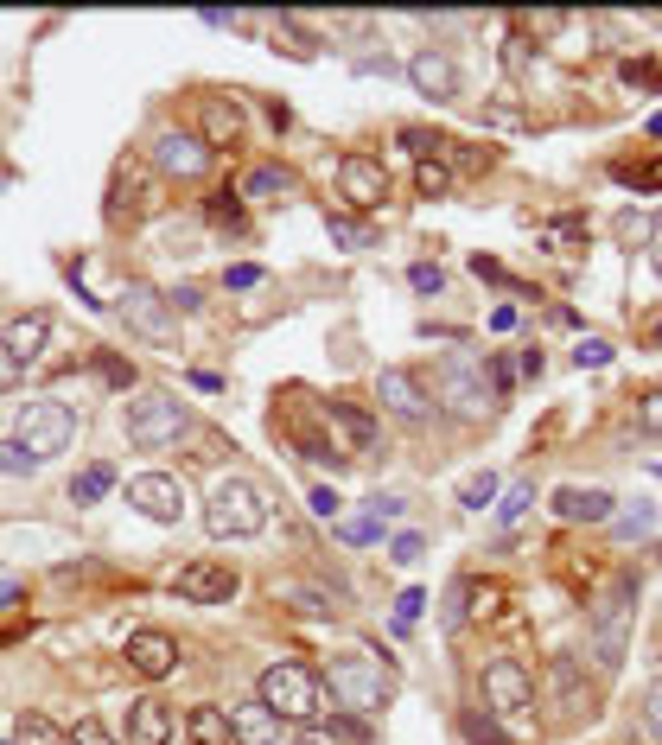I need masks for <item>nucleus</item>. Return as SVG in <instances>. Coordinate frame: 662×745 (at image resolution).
Masks as SVG:
<instances>
[{
    "label": "nucleus",
    "instance_id": "nucleus-1",
    "mask_svg": "<svg viewBox=\"0 0 662 745\" xmlns=\"http://www.w3.org/2000/svg\"><path fill=\"white\" fill-rule=\"evenodd\" d=\"M255 701L268 707L281 726H287V720L306 726V720H319V707H325V682H319L306 663H268V669H261Z\"/></svg>",
    "mask_w": 662,
    "mask_h": 745
},
{
    "label": "nucleus",
    "instance_id": "nucleus-2",
    "mask_svg": "<svg viewBox=\"0 0 662 745\" xmlns=\"http://www.w3.org/2000/svg\"><path fill=\"white\" fill-rule=\"evenodd\" d=\"M631 612H637V580H612L586 612V644H592V663L599 669H618L624 663V644H631Z\"/></svg>",
    "mask_w": 662,
    "mask_h": 745
},
{
    "label": "nucleus",
    "instance_id": "nucleus-3",
    "mask_svg": "<svg viewBox=\"0 0 662 745\" xmlns=\"http://www.w3.org/2000/svg\"><path fill=\"white\" fill-rule=\"evenodd\" d=\"M204 529H211L217 542H249V535L268 529V497H261L249 478H223L211 491V504H204Z\"/></svg>",
    "mask_w": 662,
    "mask_h": 745
},
{
    "label": "nucleus",
    "instance_id": "nucleus-4",
    "mask_svg": "<svg viewBox=\"0 0 662 745\" xmlns=\"http://www.w3.org/2000/svg\"><path fill=\"white\" fill-rule=\"evenodd\" d=\"M13 440L26 446L32 459H58L64 446L77 440V414L71 402H58V395H39V402H20V421H13Z\"/></svg>",
    "mask_w": 662,
    "mask_h": 745
},
{
    "label": "nucleus",
    "instance_id": "nucleus-5",
    "mask_svg": "<svg viewBox=\"0 0 662 745\" xmlns=\"http://www.w3.org/2000/svg\"><path fill=\"white\" fill-rule=\"evenodd\" d=\"M185 433V402L172 389H141L128 402V440L141 446V453H160Z\"/></svg>",
    "mask_w": 662,
    "mask_h": 745
},
{
    "label": "nucleus",
    "instance_id": "nucleus-6",
    "mask_svg": "<svg viewBox=\"0 0 662 745\" xmlns=\"http://www.w3.org/2000/svg\"><path fill=\"white\" fill-rule=\"evenodd\" d=\"M331 701L338 707H351V714H376L382 701H389V669L376 663V656H338V663H331Z\"/></svg>",
    "mask_w": 662,
    "mask_h": 745
},
{
    "label": "nucleus",
    "instance_id": "nucleus-7",
    "mask_svg": "<svg viewBox=\"0 0 662 745\" xmlns=\"http://www.w3.org/2000/svg\"><path fill=\"white\" fill-rule=\"evenodd\" d=\"M478 682H484V714H503V720L535 714V675L522 669L516 656H491Z\"/></svg>",
    "mask_w": 662,
    "mask_h": 745
},
{
    "label": "nucleus",
    "instance_id": "nucleus-8",
    "mask_svg": "<svg viewBox=\"0 0 662 745\" xmlns=\"http://www.w3.org/2000/svg\"><path fill=\"white\" fill-rule=\"evenodd\" d=\"M484 370H491V363L472 357V351H446V357H440V370H433V376H440V395H446L452 414H484V408H491Z\"/></svg>",
    "mask_w": 662,
    "mask_h": 745
},
{
    "label": "nucleus",
    "instance_id": "nucleus-9",
    "mask_svg": "<svg viewBox=\"0 0 662 745\" xmlns=\"http://www.w3.org/2000/svg\"><path fill=\"white\" fill-rule=\"evenodd\" d=\"M153 204H160V172L153 160H115V179H109V217H147Z\"/></svg>",
    "mask_w": 662,
    "mask_h": 745
},
{
    "label": "nucleus",
    "instance_id": "nucleus-10",
    "mask_svg": "<svg viewBox=\"0 0 662 745\" xmlns=\"http://www.w3.org/2000/svg\"><path fill=\"white\" fill-rule=\"evenodd\" d=\"M121 319H128L134 325V332H141L147 344H172V338H179V319H172V300H166V293H153L147 281H128V287H121Z\"/></svg>",
    "mask_w": 662,
    "mask_h": 745
},
{
    "label": "nucleus",
    "instance_id": "nucleus-11",
    "mask_svg": "<svg viewBox=\"0 0 662 745\" xmlns=\"http://www.w3.org/2000/svg\"><path fill=\"white\" fill-rule=\"evenodd\" d=\"M338 192L351 211H382V198H389V172H382V160H370V153H344L338 160Z\"/></svg>",
    "mask_w": 662,
    "mask_h": 745
},
{
    "label": "nucleus",
    "instance_id": "nucleus-12",
    "mask_svg": "<svg viewBox=\"0 0 662 745\" xmlns=\"http://www.w3.org/2000/svg\"><path fill=\"white\" fill-rule=\"evenodd\" d=\"M172 593L185 605H230L236 599V574L223 561H185L179 574H172Z\"/></svg>",
    "mask_w": 662,
    "mask_h": 745
},
{
    "label": "nucleus",
    "instance_id": "nucleus-13",
    "mask_svg": "<svg viewBox=\"0 0 662 745\" xmlns=\"http://www.w3.org/2000/svg\"><path fill=\"white\" fill-rule=\"evenodd\" d=\"M153 166L172 172V179H204V172H211V147H204V134L166 128L160 141H153Z\"/></svg>",
    "mask_w": 662,
    "mask_h": 745
},
{
    "label": "nucleus",
    "instance_id": "nucleus-14",
    "mask_svg": "<svg viewBox=\"0 0 662 745\" xmlns=\"http://www.w3.org/2000/svg\"><path fill=\"white\" fill-rule=\"evenodd\" d=\"M128 504L141 510L147 523H179L185 491H179V478H166V472H141V478H128Z\"/></svg>",
    "mask_w": 662,
    "mask_h": 745
},
{
    "label": "nucleus",
    "instance_id": "nucleus-15",
    "mask_svg": "<svg viewBox=\"0 0 662 745\" xmlns=\"http://www.w3.org/2000/svg\"><path fill=\"white\" fill-rule=\"evenodd\" d=\"M548 695H554V707H561L567 720L592 714V688H586L580 656H554V663H548Z\"/></svg>",
    "mask_w": 662,
    "mask_h": 745
},
{
    "label": "nucleus",
    "instance_id": "nucleus-16",
    "mask_svg": "<svg viewBox=\"0 0 662 745\" xmlns=\"http://www.w3.org/2000/svg\"><path fill=\"white\" fill-rule=\"evenodd\" d=\"M408 83L421 96H433V102H452V96H459V64H452L446 51L427 45V51H414V58H408Z\"/></svg>",
    "mask_w": 662,
    "mask_h": 745
},
{
    "label": "nucleus",
    "instance_id": "nucleus-17",
    "mask_svg": "<svg viewBox=\"0 0 662 745\" xmlns=\"http://www.w3.org/2000/svg\"><path fill=\"white\" fill-rule=\"evenodd\" d=\"M376 402L389 414H402V421H427V389L414 370H382L376 376Z\"/></svg>",
    "mask_w": 662,
    "mask_h": 745
},
{
    "label": "nucleus",
    "instance_id": "nucleus-18",
    "mask_svg": "<svg viewBox=\"0 0 662 745\" xmlns=\"http://www.w3.org/2000/svg\"><path fill=\"white\" fill-rule=\"evenodd\" d=\"M128 669L147 675V682H160V675L179 669V644H172L166 631H134L128 637Z\"/></svg>",
    "mask_w": 662,
    "mask_h": 745
},
{
    "label": "nucleus",
    "instance_id": "nucleus-19",
    "mask_svg": "<svg viewBox=\"0 0 662 745\" xmlns=\"http://www.w3.org/2000/svg\"><path fill=\"white\" fill-rule=\"evenodd\" d=\"M618 497L612 491H599V484H561V491H554V510L567 516V523H612V510Z\"/></svg>",
    "mask_w": 662,
    "mask_h": 745
},
{
    "label": "nucleus",
    "instance_id": "nucleus-20",
    "mask_svg": "<svg viewBox=\"0 0 662 745\" xmlns=\"http://www.w3.org/2000/svg\"><path fill=\"white\" fill-rule=\"evenodd\" d=\"M198 121H204V147H236L242 141V102L236 96H204L198 102Z\"/></svg>",
    "mask_w": 662,
    "mask_h": 745
},
{
    "label": "nucleus",
    "instance_id": "nucleus-21",
    "mask_svg": "<svg viewBox=\"0 0 662 745\" xmlns=\"http://www.w3.org/2000/svg\"><path fill=\"white\" fill-rule=\"evenodd\" d=\"M172 739V707L160 695L128 701V745H166Z\"/></svg>",
    "mask_w": 662,
    "mask_h": 745
},
{
    "label": "nucleus",
    "instance_id": "nucleus-22",
    "mask_svg": "<svg viewBox=\"0 0 662 745\" xmlns=\"http://www.w3.org/2000/svg\"><path fill=\"white\" fill-rule=\"evenodd\" d=\"M230 733H236V745H274L281 739V720H274L261 701H236L230 707Z\"/></svg>",
    "mask_w": 662,
    "mask_h": 745
},
{
    "label": "nucleus",
    "instance_id": "nucleus-23",
    "mask_svg": "<svg viewBox=\"0 0 662 745\" xmlns=\"http://www.w3.org/2000/svg\"><path fill=\"white\" fill-rule=\"evenodd\" d=\"M268 593H274V605H293V612H306V618L338 612V599H331L325 586H312V580H274Z\"/></svg>",
    "mask_w": 662,
    "mask_h": 745
},
{
    "label": "nucleus",
    "instance_id": "nucleus-24",
    "mask_svg": "<svg viewBox=\"0 0 662 745\" xmlns=\"http://www.w3.org/2000/svg\"><path fill=\"white\" fill-rule=\"evenodd\" d=\"M45 338H51V319H45V313H26V319L7 325V338H0V344H7V351L32 370V363H39V351H45Z\"/></svg>",
    "mask_w": 662,
    "mask_h": 745
},
{
    "label": "nucleus",
    "instance_id": "nucleus-25",
    "mask_svg": "<svg viewBox=\"0 0 662 745\" xmlns=\"http://www.w3.org/2000/svg\"><path fill=\"white\" fill-rule=\"evenodd\" d=\"M300 745H370V726L338 714V720H306L300 726Z\"/></svg>",
    "mask_w": 662,
    "mask_h": 745
},
{
    "label": "nucleus",
    "instance_id": "nucleus-26",
    "mask_svg": "<svg viewBox=\"0 0 662 745\" xmlns=\"http://www.w3.org/2000/svg\"><path fill=\"white\" fill-rule=\"evenodd\" d=\"M331 421H338L344 433H351V446H357V453H376V414L363 408V402H351V395H338V402H331Z\"/></svg>",
    "mask_w": 662,
    "mask_h": 745
},
{
    "label": "nucleus",
    "instance_id": "nucleus-27",
    "mask_svg": "<svg viewBox=\"0 0 662 745\" xmlns=\"http://www.w3.org/2000/svg\"><path fill=\"white\" fill-rule=\"evenodd\" d=\"M293 192V172L287 166H255L249 179H242V198L249 204H274V198H287Z\"/></svg>",
    "mask_w": 662,
    "mask_h": 745
},
{
    "label": "nucleus",
    "instance_id": "nucleus-28",
    "mask_svg": "<svg viewBox=\"0 0 662 745\" xmlns=\"http://www.w3.org/2000/svg\"><path fill=\"white\" fill-rule=\"evenodd\" d=\"M185 733H191V745H236V733H230V714H223V707H191Z\"/></svg>",
    "mask_w": 662,
    "mask_h": 745
},
{
    "label": "nucleus",
    "instance_id": "nucleus-29",
    "mask_svg": "<svg viewBox=\"0 0 662 745\" xmlns=\"http://www.w3.org/2000/svg\"><path fill=\"white\" fill-rule=\"evenodd\" d=\"M13 745H71V733H64L58 720H45V714H20L13 720Z\"/></svg>",
    "mask_w": 662,
    "mask_h": 745
},
{
    "label": "nucleus",
    "instance_id": "nucleus-30",
    "mask_svg": "<svg viewBox=\"0 0 662 745\" xmlns=\"http://www.w3.org/2000/svg\"><path fill=\"white\" fill-rule=\"evenodd\" d=\"M325 230H331V242H344V249H376V230L351 211H325Z\"/></svg>",
    "mask_w": 662,
    "mask_h": 745
},
{
    "label": "nucleus",
    "instance_id": "nucleus-31",
    "mask_svg": "<svg viewBox=\"0 0 662 745\" xmlns=\"http://www.w3.org/2000/svg\"><path fill=\"white\" fill-rule=\"evenodd\" d=\"M115 484V465H83V472L71 478V504H102Z\"/></svg>",
    "mask_w": 662,
    "mask_h": 745
},
{
    "label": "nucleus",
    "instance_id": "nucleus-32",
    "mask_svg": "<svg viewBox=\"0 0 662 745\" xmlns=\"http://www.w3.org/2000/svg\"><path fill=\"white\" fill-rule=\"evenodd\" d=\"M612 179H618V185H637V192H656V185H662V160H643V166H637V160H618Z\"/></svg>",
    "mask_w": 662,
    "mask_h": 745
},
{
    "label": "nucleus",
    "instance_id": "nucleus-33",
    "mask_svg": "<svg viewBox=\"0 0 662 745\" xmlns=\"http://www.w3.org/2000/svg\"><path fill=\"white\" fill-rule=\"evenodd\" d=\"M465 605H472L478 618H497L503 612V586L497 580H465Z\"/></svg>",
    "mask_w": 662,
    "mask_h": 745
},
{
    "label": "nucleus",
    "instance_id": "nucleus-34",
    "mask_svg": "<svg viewBox=\"0 0 662 745\" xmlns=\"http://www.w3.org/2000/svg\"><path fill=\"white\" fill-rule=\"evenodd\" d=\"M414 185H421V198H446L452 192V166L446 160H421L414 166Z\"/></svg>",
    "mask_w": 662,
    "mask_h": 745
},
{
    "label": "nucleus",
    "instance_id": "nucleus-35",
    "mask_svg": "<svg viewBox=\"0 0 662 745\" xmlns=\"http://www.w3.org/2000/svg\"><path fill=\"white\" fill-rule=\"evenodd\" d=\"M459 504H465V510H484V504H497V472H478V478H465V484H459Z\"/></svg>",
    "mask_w": 662,
    "mask_h": 745
},
{
    "label": "nucleus",
    "instance_id": "nucleus-36",
    "mask_svg": "<svg viewBox=\"0 0 662 745\" xmlns=\"http://www.w3.org/2000/svg\"><path fill=\"white\" fill-rule=\"evenodd\" d=\"M459 726H465V739H472V745H510V739H503V726H497V714H465Z\"/></svg>",
    "mask_w": 662,
    "mask_h": 745
},
{
    "label": "nucleus",
    "instance_id": "nucleus-37",
    "mask_svg": "<svg viewBox=\"0 0 662 745\" xmlns=\"http://www.w3.org/2000/svg\"><path fill=\"white\" fill-rule=\"evenodd\" d=\"M529 504H535V484H516V491L497 504V523H503V529H510V523H522V510H529Z\"/></svg>",
    "mask_w": 662,
    "mask_h": 745
},
{
    "label": "nucleus",
    "instance_id": "nucleus-38",
    "mask_svg": "<svg viewBox=\"0 0 662 745\" xmlns=\"http://www.w3.org/2000/svg\"><path fill=\"white\" fill-rule=\"evenodd\" d=\"M573 363H580V370H605V363H612V344H605V338H580Z\"/></svg>",
    "mask_w": 662,
    "mask_h": 745
},
{
    "label": "nucleus",
    "instance_id": "nucleus-39",
    "mask_svg": "<svg viewBox=\"0 0 662 745\" xmlns=\"http://www.w3.org/2000/svg\"><path fill=\"white\" fill-rule=\"evenodd\" d=\"M338 535H344V542H376V535H382V523H376V516H351V523H338Z\"/></svg>",
    "mask_w": 662,
    "mask_h": 745
},
{
    "label": "nucleus",
    "instance_id": "nucleus-40",
    "mask_svg": "<svg viewBox=\"0 0 662 745\" xmlns=\"http://www.w3.org/2000/svg\"><path fill=\"white\" fill-rule=\"evenodd\" d=\"M650 523H656V510H650V504H637V510H624V516H612V529H618V535H643V529H650Z\"/></svg>",
    "mask_w": 662,
    "mask_h": 745
},
{
    "label": "nucleus",
    "instance_id": "nucleus-41",
    "mask_svg": "<svg viewBox=\"0 0 662 745\" xmlns=\"http://www.w3.org/2000/svg\"><path fill=\"white\" fill-rule=\"evenodd\" d=\"M637 427H643V433H662V389H650V395L637 402Z\"/></svg>",
    "mask_w": 662,
    "mask_h": 745
},
{
    "label": "nucleus",
    "instance_id": "nucleus-42",
    "mask_svg": "<svg viewBox=\"0 0 662 745\" xmlns=\"http://www.w3.org/2000/svg\"><path fill=\"white\" fill-rule=\"evenodd\" d=\"M421 548H427V542H421V535H414V529H408V535H395V548H389V561H395V567H414V561H421Z\"/></svg>",
    "mask_w": 662,
    "mask_h": 745
},
{
    "label": "nucleus",
    "instance_id": "nucleus-43",
    "mask_svg": "<svg viewBox=\"0 0 662 745\" xmlns=\"http://www.w3.org/2000/svg\"><path fill=\"white\" fill-rule=\"evenodd\" d=\"M211 217H217V223H230V230H242V192H236V198H230V192H217V198H211Z\"/></svg>",
    "mask_w": 662,
    "mask_h": 745
},
{
    "label": "nucleus",
    "instance_id": "nucleus-44",
    "mask_svg": "<svg viewBox=\"0 0 662 745\" xmlns=\"http://www.w3.org/2000/svg\"><path fill=\"white\" fill-rule=\"evenodd\" d=\"M20 383H26V363L13 357L7 344H0V395H7V389H20Z\"/></svg>",
    "mask_w": 662,
    "mask_h": 745
},
{
    "label": "nucleus",
    "instance_id": "nucleus-45",
    "mask_svg": "<svg viewBox=\"0 0 662 745\" xmlns=\"http://www.w3.org/2000/svg\"><path fill=\"white\" fill-rule=\"evenodd\" d=\"M484 121H491V128H522V121H529V115H522L516 102H503V96H497L491 109H484Z\"/></svg>",
    "mask_w": 662,
    "mask_h": 745
},
{
    "label": "nucleus",
    "instance_id": "nucleus-46",
    "mask_svg": "<svg viewBox=\"0 0 662 745\" xmlns=\"http://www.w3.org/2000/svg\"><path fill=\"white\" fill-rule=\"evenodd\" d=\"M408 281H414V293H440V287H446V274L433 268V262H414V268H408Z\"/></svg>",
    "mask_w": 662,
    "mask_h": 745
},
{
    "label": "nucleus",
    "instance_id": "nucleus-47",
    "mask_svg": "<svg viewBox=\"0 0 662 745\" xmlns=\"http://www.w3.org/2000/svg\"><path fill=\"white\" fill-rule=\"evenodd\" d=\"M32 465H39V459H32L20 440H7V446H0V472H32Z\"/></svg>",
    "mask_w": 662,
    "mask_h": 745
},
{
    "label": "nucleus",
    "instance_id": "nucleus-48",
    "mask_svg": "<svg viewBox=\"0 0 662 745\" xmlns=\"http://www.w3.org/2000/svg\"><path fill=\"white\" fill-rule=\"evenodd\" d=\"M643 726H650V739H662V682H650V695H643Z\"/></svg>",
    "mask_w": 662,
    "mask_h": 745
},
{
    "label": "nucleus",
    "instance_id": "nucleus-49",
    "mask_svg": "<svg viewBox=\"0 0 662 745\" xmlns=\"http://www.w3.org/2000/svg\"><path fill=\"white\" fill-rule=\"evenodd\" d=\"M421 605H427V593H402V599H395V625H414V618H421Z\"/></svg>",
    "mask_w": 662,
    "mask_h": 745
},
{
    "label": "nucleus",
    "instance_id": "nucleus-50",
    "mask_svg": "<svg viewBox=\"0 0 662 745\" xmlns=\"http://www.w3.org/2000/svg\"><path fill=\"white\" fill-rule=\"evenodd\" d=\"M255 281H261V268H255V262H236L230 274H223V287H236V293H242V287H255Z\"/></svg>",
    "mask_w": 662,
    "mask_h": 745
},
{
    "label": "nucleus",
    "instance_id": "nucleus-51",
    "mask_svg": "<svg viewBox=\"0 0 662 745\" xmlns=\"http://www.w3.org/2000/svg\"><path fill=\"white\" fill-rule=\"evenodd\" d=\"M312 516H325V523H338V491H325V484H319V491H312Z\"/></svg>",
    "mask_w": 662,
    "mask_h": 745
},
{
    "label": "nucleus",
    "instance_id": "nucleus-52",
    "mask_svg": "<svg viewBox=\"0 0 662 745\" xmlns=\"http://www.w3.org/2000/svg\"><path fill=\"white\" fill-rule=\"evenodd\" d=\"M618 236H624V242H637V236H656V223H650V217H618Z\"/></svg>",
    "mask_w": 662,
    "mask_h": 745
},
{
    "label": "nucleus",
    "instance_id": "nucleus-53",
    "mask_svg": "<svg viewBox=\"0 0 662 745\" xmlns=\"http://www.w3.org/2000/svg\"><path fill=\"white\" fill-rule=\"evenodd\" d=\"M71 739H77V745H115V739H109V733H102V726H96V720H77V733H71Z\"/></svg>",
    "mask_w": 662,
    "mask_h": 745
},
{
    "label": "nucleus",
    "instance_id": "nucleus-54",
    "mask_svg": "<svg viewBox=\"0 0 662 745\" xmlns=\"http://www.w3.org/2000/svg\"><path fill=\"white\" fill-rule=\"evenodd\" d=\"M503 64H510V71L522 77V71H529V45H522V39H510V51H503Z\"/></svg>",
    "mask_w": 662,
    "mask_h": 745
},
{
    "label": "nucleus",
    "instance_id": "nucleus-55",
    "mask_svg": "<svg viewBox=\"0 0 662 745\" xmlns=\"http://www.w3.org/2000/svg\"><path fill=\"white\" fill-rule=\"evenodd\" d=\"M402 510H408V497H376V504H370L376 523H382V516H402Z\"/></svg>",
    "mask_w": 662,
    "mask_h": 745
},
{
    "label": "nucleus",
    "instance_id": "nucleus-56",
    "mask_svg": "<svg viewBox=\"0 0 662 745\" xmlns=\"http://www.w3.org/2000/svg\"><path fill=\"white\" fill-rule=\"evenodd\" d=\"M26 593H20V586H13V580H0V612H13V605H20Z\"/></svg>",
    "mask_w": 662,
    "mask_h": 745
},
{
    "label": "nucleus",
    "instance_id": "nucleus-57",
    "mask_svg": "<svg viewBox=\"0 0 662 745\" xmlns=\"http://www.w3.org/2000/svg\"><path fill=\"white\" fill-rule=\"evenodd\" d=\"M650 268L662 274V223H656V255H650Z\"/></svg>",
    "mask_w": 662,
    "mask_h": 745
},
{
    "label": "nucleus",
    "instance_id": "nucleus-58",
    "mask_svg": "<svg viewBox=\"0 0 662 745\" xmlns=\"http://www.w3.org/2000/svg\"><path fill=\"white\" fill-rule=\"evenodd\" d=\"M656 351H662V338H656Z\"/></svg>",
    "mask_w": 662,
    "mask_h": 745
},
{
    "label": "nucleus",
    "instance_id": "nucleus-59",
    "mask_svg": "<svg viewBox=\"0 0 662 745\" xmlns=\"http://www.w3.org/2000/svg\"><path fill=\"white\" fill-rule=\"evenodd\" d=\"M0 745H7V739H0Z\"/></svg>",
    "mask_w": 662,
    "mask_h": 745
}]
</instances>
